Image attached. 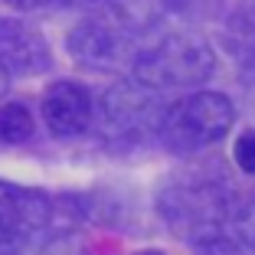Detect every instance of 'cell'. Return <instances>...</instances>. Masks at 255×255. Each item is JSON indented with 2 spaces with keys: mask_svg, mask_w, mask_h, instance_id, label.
Segmentation results:
<instances>
[{
  "mask_svg": "<svg viewBox=\"0 0 255 255\" xmlns=\"http://www.w3.org/2000/svg\"><path fill=\"white\" fill-rule=\"evenodd\" d=\"M164 98L157 89L144 82H118L102 95L98 105V128L108 141L141 144L147 137H160L164 125Z\"/></svg>",
  "mask_w": 255,
  "mask_h": 255,
  "instance_id": "277c9868",
  "label": "cell"
},
{
  "mask_svg": "<svg viewBox=\"0 0 255 255\" xmlns=\"http://www.w3.org/2000/svg\"><path fill=\"white\" fill-rule=\"evenodd\" d=\"M69 43V56L79 66L92 69V72H115V69H128L134 66L137 53L131 39L125 33H118L108 20H82L75 23L66 36Z\"/></svg>",
  "mask_w": 255,
  "mask_h": 255,
  "instance_id": "5b68a950",
  "label": "cell"
},
{
  "mask_svg": "<svg viewBox=\"0 0 255 255\" xmlns=\"http://www.w3.org/2000/svg\"><path fill=\"white\" fill-rule=\"evenodd\" d=\"M92 95L82 82H72V79H59L46 89L43 95V121L49 125V131L59 137H72L82 134L85 128L92 125Z\"/></svg>",
  "mask_w": 255,
  "mask_h": 255,
  "instance_id": "52a82bcc",
  "label": "cell"
},
{
  "mask_svg": "<svg viewBox=\"0 0 255 255\" xmlns=\"http://www.w3.org/2000/svg\"><path fill=\"white\" fill-rule=\"evenodd\" d=\"M236 196L219 183H173L160 193V213L183 239L206 246L229 236Z\"/></svg>",
  "mask_w": 255,
  "mask_h": 255,
  "instance_id": "6da1fadb",
  "label": "cell"
},
{
  "mask_svg": "<svg viewBox=\"0 0 255 255\" xmlns=\"http://www.w3.org/2000/svg\"><path fill=\"white\" fill-rule=\"evenodd\" d=\"M0 255H20V239L7 229H0Z\"/></svg>",
  "mask_w": 255,
  "mask_h": 255,
  "instance_id": "9a60e30c",
  "label": "cell"
},
{
  "mask_svg": "<svg viewBox=\"0 0 255 255\" xmlns=\"http://www.w3.org/2000/svg\"><path fill=\"white\" fill-rule=\"evenodd\" d=\"M7 7L13 10H43V7H53V3H59V0H3Z\"/></svg>",
  "mask_w": 255,
  "mask_h": 255,
  "instance_id": "5bb4252c",
  "label": "cell"
},
{
  "mask_svg": "<svg viewBox=\"0 0 255 255\" xmlns=\"http://www.w3.org/2000/svg\"><path fill=\"white\" fill-rule=\"evenodd\" d=\"M233 157L242 173H255V131H242L233 144Z\"/></svg>",
  "mask_w": 255,
  "mask_h": 255,
  "instance_id": "8fae6325",
  "label": "cell"
},
{
  "mask_svg": "<svg viewBox=\"0 0 255 255\" xmlns=\"http://www.w3.org/2000/svg\"><path fill=\"white\" fill-rule=\"evenodd\" d=\"M173 13H190V16H206V13H216L219 0H164Z\"/></svg>",
  "mask_w": 255,
  "mask_h": 255,
  "instance_id": "7c38bea8",
  "label": "cell"
},
{
  "mask_svg": "<svg viewBox=\"0 0 255 255\" xmlns=\"http://www.w3.org/2000/svg\"><path fill=\"white\" fill-rule=\"evenodd\" d=\"M0 66L10 75H39L53 66L46 36L23 20H0Z\"/></svg>",
  "mask_w": 255,
  "mask_h": 255,
  "instance_id": "8992f818",
  "label": "cell"
},
{
  "mask_svg": "<svg viewBox=\"0 0 255 255\" xmlns=\"http://www.w3.org/2000/svg\"><path fill=\"white\" fill-rule=\"evenodd\" d=\"M49 196L30 187H16V183H0V229L20 236H33L49 223Z\"/></svg>",
  "mask_w": 255,
  "mask_h": 255,
  "instance_id": "ba28073f",
  "label": "cell"
},
{
  "mask_svg": "<svg viewBox=\"0 0 255 255\" xmlns=\"http://www.w3.org/2000/svg\"><path fill=\"white\" fill-rule=\"evenodd\" d=\"M7 89H10V72L3 66H0V98L7 95Z\"/></svg>",
  "mask_w": 255,
  "mask_h": 255,
  "instance_id": "2e32d148",
  "label": "cell"
},
{
  "mask_svg": "<svg viewBox=\"0 0 255 255\" xmlns=\"http://www.w3.org/2000/svg\"><path fill=\"white\" fill-rule=\"evenodd\" d=\"M236 121V108L223 92H193L167 105L164 125H160V141L177 154L203 150L210 144L223 141Z\"/></svg>",
  "mask_w": 255,
  "mask_h": 255,
  "instance_id": "3957f363",
  "label": "cell"
},
{
  "mask_svg": "<svg viewBox=\"0 0 255 255\" xmlns=\"http://www.w3.org/2000/svg\"><path fill=\"white\" fill-rule=\"evenodd\" d=\"M137 255H160V252H150V249H147V252H137Z\"/></svg>",
  "mask_w": 255,
  "mask_h": 255,
  "instance_id": "e0dca14e",
  "label": "cell"
},
{
  "mask_svg": "<svg viewBox=\"0 0 255 255\" xmlns=\"http://www.w3.org/2000/svg\"><path fill=\"white\" fill-rule=\"evenodd\" d=\"M134 79L157 92H177V89H196L216 72V56L210 43L190 33H173L154 43L150 49L137 53L134 59Z\"/></svg>",
  "mask_w": 255,
  "mask_h": 255,
  "instance_id": "7a4b0ae2",
  "label": "cell"
},
{
  "mask_svg": "<svg viewBox=\"0 0 255 255\" xmlns=\"http://www.w3.org/2000/svg\"><path fill=\"white\" fill-rule=\"evenodd\" d=\"M229 233H233L246 249H255V190L246 196V200H236Z\"/></svg>",
  "mask_w": 255,
  "mask_h": 255,
  "instance_id": "30bf717a",
  "label": "cell"
},
{
  "mask_svg": "<svg viewBox=\"0 0 255 255\" xmlns=\"http://www.w3.org/2000/svg\"><path fill=\"white\" fill-rule=\"evenodd\" d=\"M69 3H75V7H82L85 13H92V16L115 13V10H118V0H69Z\"/></svg>",
  "mask_w": 255,
  "mask_h": 255,
  "instance_id": "4fadbf2b",
  "label": "cell"
},
{
  "mask_svg": "<svg viewBox=\"0 0 255 255\" xmlns=\"http://www.w3.org/2000/svg\"><path fill=\"white\" fill-rule=\"evenodd\" d=\"M33 137V115L26 105L10 102L0 108V141L3 144H23Z\"/></svg>",
  "mask_w": 255,
  "mask_h": 255,
  "instance_id": "9c48e42d",
  "label": "cell"
}]
</instances>
